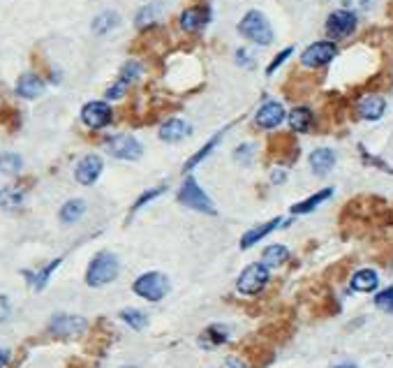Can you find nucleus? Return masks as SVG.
I'll return each instance as SVG.
<instances>
[{
  "instance_id": "23",
  "label": "nucleus",
  "mask_w": 393,
  "mask_h": 368,
  "mask_svg": "<svg viewBox=\"0 0 393 368\" xmlns=\"http://www.w3.org/2000/svg\"><path fill=\"white\" fill-rule=\"evenodd\" d=\"M261 260L268 266V269H276V266H283L287 260H289V251L285 246L280 243H273V246H266L264 255H261Z\"/></svg>"
},
{
  "instance_id": "30",
  "label": "nucleus",
  "mask_w": 393,
  "mask_h": 368,
  "mask_svg": "<svg viewBox=\"0 0 393 368\" xmlns=\"http://www.w3.org/2000/svg\"><path fill=\"white\" fill-rule=\"evenodd\" d=\"M155 19H157V7L155 5H144L142 10L137 12L135 23H137V28H146V26L155 23Z\"/></svg>"
},
{
  "instance_id": "15",
  "label": "nucleus",
  "mask_w": 393,
  "mask_h": 368,
  "mask_svg": "<svg viewBox=\"0 0 393 368\" xmlns=\"http://www.w3.org/2000/svg\"><path fill=\"white\" fill-rule=\"evenodd\" d=\"M384 112H387V100L379 95H366L357 105V114L361 118H366V121H379L384 116Z\"/></svg>"
},
{
  "instance_id": "36",
  "label": "nucleus",
  "mask_w": 393,
  "mask_h": 368,
  "mask_svg": "<svg viewBox=\"0 0 393 368\" xmlns=\"http://www.w3.org/2000/svg\"><path fill=\"white\" fill-rule=\"evenodd\" d=\"M125 90H127V84H123V81L118 79L116 84L107 90V100H120V98L125 95Z\"/></svg>"
},
{
  "instance_id": "7",
  "label": "nucleus",
  "mask_w": 393,
  "mask_h": 368,
  "mask_svg": "<svg viewBox=\"0 0 393 368\" xmlns=\"http://www.w3.org/2000/svg\"><path fill=\"white\" fill-rule=\"evenodd\" d=\"M81 121L86 127H90V130H102V127H107L111 121H114V112H111V107L107 102L95 100V102L83 105Z\"/></svg>"
},
{
  "instance_id": "3",
  "label": "nucleus",
  "mask_w": 393,
  "mask_h": 368,
  "mask_svg": "<svg viewBox=\"0 0 393 368\" xmlns=\"http://www.w3.org/2000/svg\"><path fill=\"white\" fill-rule=\"evenodd\" d=\"M132 292L146 301H162L169 292V278L160 271H148L135 280Z\"/></svg>"
},
{
  "instance_id": "24",
  "label": "nucleus",
  "mask_w": 393,
  "mask_h": 368,
  "mask_svg": "<svg viewBox=\"0 0 393 368\" xmlns=\"http://www.w3.org/2000/svg\"><path fill=\"white\" fill-rule=\"evenodd\" d=\"M120 23V16L116 12H102L93 19V33L95 35H107Z\"/></svg>"
},
{
  "instance_id": "1",
  "label": "nucleus",
  "mask_w": 393,
  "mask_h": 368,
  "mask_svg": "<svg viewBox=\"0 0 393 368\" xmlns=\"http://www.w3.org/2000/svg\"><path fill=\"white\" fill-rule=\"evenodd\" d=\"M120 271L118 257L109 251H102L90 260L88 269H86V283L90 288H105V285L114 283L116 275Z\"/></svg>"
},
{
  "instance_id": "14",
  "label": "nucleus",
  "mask_w": 393,
  "mask_h": 368,
  "mask_svg": "<svg viewBox=\"0 0 393 368\" xmlns=\"http://www.w3.org/2000/svg\"><path fill=\"white\" fill-rule=\"evenodd\" d=\"M209 21H211V10H209V7H188V10L181 14V28L185 33L201 31Z\"/></svg>"
},
{
  "instance_id": "11",
  "label": "nucleus",
  "mask_w": 393,
  "mask_h": 368,
  "mask_svg": "<svg viewBox=\"0 0 393 368\" xmlns=\"http://www.w3.org/2000/svg\"><path fill=\"white\" fill-rule=\"evenodd\" d=\"M102 169H105V162H102L100 155H86V158H81L77 162V167H74V179H77L81 186H93L98 179Z\"/></svg>"
},
{
  "instance_id": "42",
  "label": "nucleus",
  "mask_w": 393,
  "mask_h": 368,
  "mask_svg": "<svg viewBox=\"0 0 393 368\" xmlns=\"http://www.w3.org/2000/svg\"><path fill=\"white\" fill-rule=\"evenodd\" d=\"M333 368H357L354 364H340V366H333Z\"/></svg>"
},
{
  "instance_id": "9",
  "label": "nucleus",
  "mask_w": 393,
  "mask_h": 368,
  "mask_svg": "<svg viewBox=\"0 0 393 368\" xmlns=\"http://www.w3.org/2000/svg\"><path fill=\"white\" fill-rule=\"evenodd\" d=\"M86 320L79 315H53L49 322V334L58 338H74L86 331Z\"/></svg>"
},
{
  "instance_id": "39",
  "label": "nucleus",
  "mask_w": 393,
  "mask_h": 368,
  "mask_svg": "<svg viewBox=\"0 0 393 368\" xmlns=\"http://www.w3.org/2000/svg\"><path fill=\"white\" fill-rule=\"evenodd\" d=\"M271 181H273L276 186H280V183L287 181V172H285L283 167H276L273 172H271Z\"/></svg>"
},
{
  "instance_id": "34",
  "label": "nucleus",
  "mask_w": 393,
  "mask_h": 368,
  "mask_svg": "<svg viewBox=\"0 0 393 368\" xmlns=\"http://www.w3.org/2000/svg\"><path fill=\"white\" fill-rule=\"evenodd\" d=\"M167 188L164 186H160V188H151V190H148V192H144V195L142 197H139L137 201H135V206H132V211H139V209H142L144 204H148V201H151V199H155V197H160L162 195V192H164Z\"/></svg>"
},
{
  "instance_id": "40",
  "label": "nucleus",
  "mask_w": 393,
  "mask_h": 368,
  "mask_svg": "<svg viewBox=\"0 0 393 368\" xmlns=\"http://www.w3.org/2000/svg\"><path fill=\"white\" fill-rule=\"evenodd\" d=\"M236 63H239V65H250L252 68V56L246 49H239L236 51Z\"/></svg>"
},
{
  "instance_id": "25",
  "label": "nucleus",
  "mask_w": 393,
  "mask_h": 368,
  "mask_svg": "<svg viewBox=\"0 0 393 368\" xmlns=\"http://www.w3.org/2000/svg\"><path fill=\"white\" fill-rule=\"evenodd\" d=\"M229 340V329L227 327H222V325H211L209 329L204 331V336H201V343L206 347H215V345H222V343H227Z\"/></svg>"
},
{
  "instance_id": "12",
  "label": "nucleus",
  "mask_w": 393,
  "mask_h": 368,
  "mask_svg": "<svg viewBox=\"0 0 393 368\" xmlns=\"http://www.w3.org/2000/svg\"><path fill=\"white\" fill-rule=\"evenodd\" d=\"M255 121H257V125L261 127V130H273V127H278L280 123L285 121V107L280 102H273V100H268V102H264L259 107Z\"/></svg>"
},
{
  "instance_id": "26",
  "label": "nucleus",
  "mask_w": 393,
  "mask_h": 368,
  "mask_svg": "<svg viewBox=\"0 0 393 368\" xmlns=\"http://www.w3.org/2000/svg\"><path fill=\"white\" fill-rule=\"evenodd\" d=\"M120 320H123L125 325H127L130 329H135V331H142V329H146V325H148L146 312L137 310V308H123V310H120Z\"/></svg>"
},
{
  "instance_id": "18",
  "label": "nucleus",
  "mask_w": 393,
  "mask_h": 368,
  "mask_svg": "<svg viewBox=\"0 0 393 368\" xmlns=\"http://www.w3.org/2000/svg\"><path fill=\"white\" fill-rule=\"evenodd\" d=\"M287 121H289V127H292L294 132H308L313 127V123H315V116H313V112L308 107H296V109H292L289 112V116H287Z\"/></svg>"
},
{
  "instance_id": "32",
  "label": "nucleus",
  "mask_w": 393,
  "mask_h": 368,
  "mask_svg": "<svg viewBox=\"0 0 393 368\" xmlns=\"http://www.w3.org/2000/svg\"><path fill=\"white\" fill-rule=\"evenodd\" d=\"M375 306L379 310H387V312H393V288H387L384 292H379L375 297Z\"/></svg>"
},
{
  "instance_id": "37",
  "label": "nucleus",
  "mask_w": 393,
  "mask_h": 368,
  "mask_svg": "<svg viewBox=\"0 0 393 368\" xmlns=\"http://www.w3.org/2000/svg\"><path fill=\"white\" fill-rule=\"evenodd\" d=\"M342 3L347 10H366V7L370 5V0H342Z\"/></svg>"
},
{
  "instance_id": "27",
  "label": "nucleus",
  "mask_w": 393,
  "mask_h": 368,
  "mask_svg": "<svg viewBox=\"0 0 393 368\" xmlns=\"http://www.w3.org/2000/svg\"><path fill=\"white\" fill-rule=\"evenodd\" d=\"M61 257H58V260H53V262H49V264H46L44 266V269L40 271V273H28V275H31V283H33V288L37 290V292H40V290H44V285L46 283H49V278H51V273L56 271V269H58V266H61Z\"/></svg>"
},
{
  "instance_id": "13",
  "label": "nucleus",
  "mask_w": 393,
  "mask_h": 368,
  "mask_svg": "<svg viewBox=\"0 0 393 368\" xmlns=\"http://www.w3.org/2000/svg\"><path fill=\"white\" fill-rule=\"evenodd\" d=\"M192 132V127L183 121V118H169L167 123H162L160 127V140L167 144H179L183 140H188Z\"/></svg>"
},
{
  "instance_id": "35",
  "label": "nucleus",
  "mask_w": 393,
  "mask_h": 368,
  "mask_svg": "<svg viewBox=\"0 0 393 368\" xmlns=\"http://www.w3.org/2000/svg\"><path fill=\"white\" fill-rule=\"evenodd\" d=\"M292 51H294L292 47H287L285 51H280L278 56L273 58V63H271V65L266 68V75H273V72H276V70H278L280 65H283V63H285V61H287L289 56H292Z\"/></svg>"
},
{
  "instance_id": "6",
  "label": "nucleus",
  "mask_w": 393,
  "mask_h": 368,
  "mask_svg": "<svg viewBox=\"0 0 393 368\" xmlns=\"http://www.w3.org/2000/svg\"><path fill=\"white\" fill-rule=\"evenodd\" d=\"M107 153H111L118 160H139L144 153L142 142H137L132 135H114L105 142Z\"/></svg>"
},
{
  "instance_id": "17",
  "label": "nucleus",
  "mask_w": 393,
  "mask_h": 368,
  "mask_svg": "<svg viewBox=\"0 0 393 368\" xmlns=\"http://www.w3.org/2000/svg\"><path fill=\"white\" fill-rule=\"evenodd\" d=\"M44 93V81L37 75H23L16 81V95L23 100H35Z\"/></svg>"
},
{
  "instance_id": "33",
  "label": "nucleus",
  "mask_w": 393,
  "mask_h": 368,
  "mask_svg": "<svg viewBox=\"0 0 393 368\" xmlns=\"http://www.w3.org/2000/svg\"><path fill=\"white\" fill-rule=\"evenodd\" d=\"M252 151H255V146L252 144H241L236 151H234V160L239 164H248L252 160Z\"/></svg>"
},
{
  "instance_id": "8",
  "label": "nucleus",
  "mask_w": 393,
  "mask_h": 368,
  "mask_svg": "<svg viewBox=\"0 0 393 368\" xmlns=\"http://www.w3.org/2000/svg\"><path fill=\"white\" fill-rule=\"evenodd\" d=\"M335 53H338V47H335L333 42H315L303 51L301 65L303 68H324L335 58Z\"/></svg>"
},
{
  "instance_id": "19",
  "label": "nucleus",
  "mask_w": 393,
  "mask_h": 368,
  "mask_svg": "<svg viewBox=\"0 0 393 368\" xmlns=\"http://www.w3.org/2000/svg\"><path fill=\"white\" fill-rule=\"evenodd\" d=\"M310 169L315 174H329L335 164V153L331 149H317L310 153Z\"/></svg>"
},
{
  "instance_id": "10",
  "label": "nucleus",
  "mask_w": 393,
  "mask_h": 368,
  "mask_svg": "<svg viewBox=\"0 0 393 368\" xmlns=\"http://www.w3.org/2000/svg\"><path fill=\"white\" fill-rule=\"evenodd\" d=\"M357 14L352 10H338L329 14V19H326V33L331 35V38L340 40V38H347L354 31H357Z\"/></svg>"
},
{
  "instance_id": "22",
  "label": "nucleus",
  "mask_w": 393,
  "mask_h": 368,
  "mask_svg": "<svg viewBox=\"0 0 393 368\" xmlns=\"http://www.w3.org/2000/svg\"><path fill=\"white\" fill-rule=\"evenodd\" d=\"M83 214H86V201L83 199H70V201H65L63 204L58 216H61L63 225H74Z\"/></svg>"
},
{
  "instance_id": "43",
  "label": "nucleus",
  "mask_w": 393,
  "mask_h": 368,
  "mask_svg": "<svg viewBox=\"0 0 393 368\" xmlns=\"http://www.w3.org/2000/svg\"><path fill=\"white\" fill-rule=\"evenodd\" d=\"M125 368H132V366H125Z\"/></svg>"
},
{
  "instance_id": "21",
  "label": "nucleus",
  "mask_w": 393,
  "mask_h": 368,
  "mask_svg": "<svg viewBox=\"0 0 393 368\" xmlns=\"http://www.w3.org/2000/svg\"><path fill=\"white\" fill-rule=\"evenodd\" d=\"M333 195V188H324L322 192H315L313 197H308L303 201H298V204L292 206V214L294 216H301V214H310V211H315L320 204H324L326 199H329Z\"/></svg>"
},
{
  "instance_id": "5",
  "label": "nucleus",
  "mask_w": 393,
  "mask_h": 368,
  "mask_svg": "<svg viewBox=\"0 0 393 368\" xmlns=\"http://www.w3.org/2000/svg\"><path fill=\"white\" fill-rule=\"evenodd\" d=\"M179 201H181L183 206L192 209V211H199V214H211V216H215V206H213L211 197L199 188V183H197L192 177L185 179V183L181 186V190H179Z\"/></svg>"
},
{
  "instance_id": "41",
  "label": "nucleus",
  "mask_w": 393,
  "mask_h": 368,
  "mask_svg": "<svg viewBox=\"0 0 393 368\" xmlns=\"http://www.w3.org/2000/svg\"><path fill=\"white\" fill-rule=\"evenodd\" d=\"M9 362V349H0V368H5Z\"/></svg>"
},
{
  "instance_id": "16",
  "label": "nucleus",
  "mask_w": 393,
  "mask_h": 368,
  "mask_svg": "<svg viewBox=\"0 0 393 368\" xmlns=\"http://www.w3.org/2000/svg\"><path fill=\"white\" fill-rule=\"evenodd\" d=\"M280 225H283V218H273V220H268V223H264V225H257V227L248 229V232L241 236V248H243V251H246V248H252V246L259 243L261 238L268 236Z\"/></svg>"
},
{
  "instance_id": "28",
  "label": "nucleus",
  "mask_w": 393,
  "mask_h": 368,
  "mask_svg": "<svg viewBox=\"0 0 393 368\" xmlns=\"http://www.w3.org/2000/svg\"><path fill=\"white\" fill-rule=\"evenodd\" d=\"M23 167V160L21 155L16 153H3L0 155V172L3 174H19Z\"/></svg>"
},
{
  "instance_id": "31",
  "label": "nucleus",
  "mask_w": 393,
  "mask_h": 368,
  "mask_svg": "<svg viewBox=\"0 0 393 368\" xmlns=\"http://www.w3.org/2000/svg\"><path fill=\"white\" fill-rule=\"evenodd\" d=\"M139 75H142V65H139L137 61H127L123 65V70H120V81L130 86L139 79Z\"/></svg>"
},
{
  "instance_id": "20",
  "label": "nucleus",
  "mask_w": 393,
  "mask_h": 368,
  "mask_svg": "<svg viewBox=\"0 0 393 368\" xmlns=\"http://www.w3.org/2000/svg\"><path fill=\"white\" fill-rule=\"evenodd\" d=\"M352 290L354 292H375L377 285H379V278H377V271L372 269H361L352 275Z\"/></svg>"
},
{
  "instance_id": "29",
  "label": "nucleus",
  "mask_w": 393,
  "mask_h": 368,
  "mask_svg": "<svg viewBox=\"0 0 393 368\" xmlns=\"http://www.w3.org/2000/svg\"><path fill=\"white\" fill-rule=\"evenodd\" d=\"M222 140V132L220 135H215L213 137V140L209 142V144H206V146H201V149H199V153H197V155H192V158L188 160V162H185V172H190L192 167H194V164H199L204 158H206V155H209V153H213V149H215V146H218V142Z\"/></svg>"
},
{
  "instance_id": "2",
  "label": "nucleus",
  "mask_w": 393,
  "mask_h": 368,
  "mask_svg": "<svg viewBox=\"0 0 393 368\" xmlns=\"http://www.w3.org/2000/svg\"><path fill=\"white\" fill-rule=\"evenodd\" d=\"M239 33L246 40L259 44V47H266V44L273 42V31H271L268 19L257 10H250L239 23Z\"/></svg>"
},
{
  "instance_id": "4",
  "label": "nucleus",
  "mask_w": 393,
  "mask_h": 368,
  "mask_svg": "<svg viewBox=\"0 0 393 368\" xmlns=\"http://www.w3.org/2000/svg\"><path fill=\"white\" fill-rule=\"evenodd\" d=\"M268 266L264 262H255V264H248L246 269L241 271L239 280H236V290L246 297H252V294H259L261 290L266 288L268 283Z\"/></svg>"
},
{
  "instance_id": "38",
  "label": "nucleus",
  "mask_w": 393,
  "mask_h": 368,
  "mask_svg": "<svg viewBox=\"0 0 393 368\" xmlns=\"http://www.w3.org/2000/svg\"><path fill=\"white\" fill-rule=\"evenodd\" d=\"M9 317V301L5 294H0V325Z\"/></svg>"
}]
</instances>
